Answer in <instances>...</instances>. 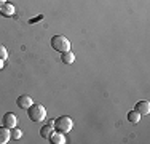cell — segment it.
Instances as JSON below:
<instances>
[{"mask_svg": "<svg viewBox=\"0 0 150 144\" xmlns=\"http://www.w3.org/2000/svg\"><path fill=\"white\" fill-rule=\"evenodd\" d=\"M27 115L32 122H43L46 117V109L38 103H32V106L27 109Z\"/></svg>", "mask_w": 150, "mask_h": 144, "instance_id": "1", "label": "cell"}, {"mask_svg": "<svg viewBox=\"0 0 150 144\" xmlns=\"http://www.w3.org/2000/svg\"><path fill=\"white\" fill-rule=\"evenodd\" d=\"M51 48L58 53L70 51V42L64 35H54V37H51Z\"/></svg>", "mask_w": 150, "mask_h": 144, "instance_id": "2", "label": "cell"}, {"mask_svg": "<svg viewBox=\"0 0 150 144\" xmlns=\"http://www.w3.org/2000/svg\"><path fill=\"white\" fill-rule=\"evenodd\" d=\"M53 127L56 128V131H61V133L66 135V133H69L70 130L74 128V122L69 115H61V117H58L53 122Z\"/></svg>", "mask_w": 150, "mask_h": 144, "instance_id": "3", "label": "cell"}, {"mask_svg": "<svg viewBox=\"0 0 150 144\" xmlns=\"http://www.w3.org/2000/svg\"><path fill=\"white\" fill-rule=\"evenodd\" d=\"M16 123H18V118H16V115L13 112H6L2 117V125L6 127V128H10V130H11L13 127H16Z\"/></svg>", "mask_w": 150, "mask_h": 144, "instance_id": "4", "label": "cell"}, {"mask_svg": "<svg viewBox=\"0 0 150 144\" xmlns=\"http://www.w3.org/2000/svg\"><path fill=\"white\" fill-rule=\"evenodd\" d=\"M32 103H34V101H32V98L30 96H27V95H21L19 98L16 99V104H18V107H19V109H29V107L32 106Z\"/></svg>", "mask_w": 150, "mask_h": 144, "instance_id": "5", "label": "cell"}, {"mask_svg": "<svg viewBox=\"0 0 150 144\" xmlns=\"http://www.w3.org/2000/svg\"><path fill=\"white\" fill-rule=\"evenodd\" d=\"M134 110H137L141 115H147L150 112V103H149V101H137V103H136Z\"/></svg>", "mask_w": 150, "mask_h": 144, "instance_id": "6", "label": "cell"}, {"mask_svg": "<svg viewBox=\"0 0 150 144\" xmlns=\"http://www.w3.org/2000/svg\"><path fill=\"white\" fill-rule=\"evenodd\" d=\"M0 13H2L3 16H13V14H15V6H13L11 3L5 2V3L0 5Z\"/></svg>", "mask_w": 150, "mask_h": 144, "instance_id": "7", "label": "cell"}, {"mask_svg": "<svg viewBox=\"0 0 150 144\" xmlns=\"http://www.w3.org/2000/svg\"><path fill=\"white\" fill-rule=\"evenodd\" d=\"M50 141H51L53 144H64L66 143V136H64V133H61V131H53L51 133V136H50Z\"/></svg>", "mask_w": 150, "mask_h": 144, "instance_id": "8", "label": "cell"}, {"mask_svg": "<svg viewBox=\"0 0 150 144\" xmlns=\"http://www.w3.org/2000/svg\"><path fill=\"white\" fill-rule=\"evenodd\" d=\"M11 139V133H10V128L6 127H0V144H6Z\"/></svg>", "mask_w": 150, "mask_h": 144, "instance_id": "9", "label": "cell"}, {"mask_svg": "<svg viewBox=\"0 0 150 144\" xmlns=\"http://www.w3.org/2000/svg\"><path fill=\"white\" fill-rule=\"evenodd\" d=\"M53 128H54V127H53V123L50 122L48 125H45V127L40 128V136H42V138H45V139H48L50 136H51V133H53Z\"/></svg>", "mask_w": 150, "mask_h": 144, "instance_id": "10", "label": "cell"}, {"mask_svg": "<svg viewBox=\"0 0 150 144\" xmlns=\"http://www.w3.org/2000/svg\"><path fill=\"white\" fill-rule=\"evenodd\" d=\"M61 59H62L64 64H72L75 61V55L72 51H66V53H61Z\"/></svg>", "mask_w": 150, "mask_h": 144, "instance_id": "11", "label": "cell"}, {"mask_svg": "<svg viewBox=\"0 0 150 144\" xmlns=\"http://www.w3.org/2000/svg\"><path fill=\"white\" fill-rule=\"evenodd\" d=\"M141 117L142 115L137 112V110H129L128 112V120L131 122V123H137V122H141Z\"/></svg>", "mask_w": 150, "mask_h": 144, "instance_id": "12", "label": "cell"}, {"mask_svg": "<svg viewBox=\"0 0 150 144\" xmlns=\"http://www.w3.org/2000/svg\"><path fill=\"white\" fill-rule=\"evenodd\" d=\"M10 133H11V138L13 139H19L21 136H23V131H21L19 128H16V127H13L11 130H10Z\"/></svg>", "mask_w": 150, "mask_h": 144, "instance_id": "13", "label": "cell"}, {"mask_svg": "<svg viewBox=\"0 0 150 144\" xmlns=\"http://www.w3.org/2000/svg\"><path fill=\"white\" fill-rule=\"evenodd\" d=\"M6 58H8V51H6V48L3 45H0V59L5 61Z\"/></svg>", "mask_w": 150, "mask_h": 144, "instance_id": "14", "label": "cell"}, {"mask_svg": "<svg viewBox=\"0 0 150 144\" xmlns=\"http://www.w3.org/2000/svg\"><path fill=\"white\" fill-rule=\"evenodd\" d=\"M0 69H3V59H0Z\"/></svg>", "mask_w": 150, "mask_h": 144, "instance_id": "15", "label": "cell"}, {"mask_svg": "<svg viewBox=\"0 0 150 144\" xmlns=\"http://www.w3.org/2000/svg\"><path fill=\"white\" fill-rule=\"evenodd\" d=\"M6 2V0H0V5H2V3H5Z\"/></svg>", "mask_w": 150, "mask_h": 144, "instance_id": "16", "label": "cell"}]
</instances>
